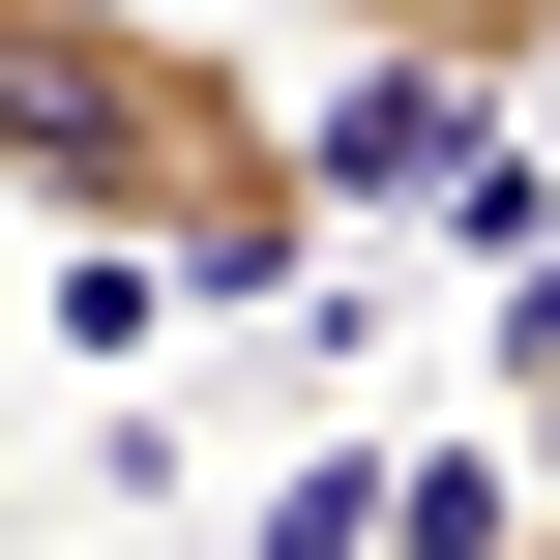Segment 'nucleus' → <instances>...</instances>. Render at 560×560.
Returning <instances> with one entry per match:
<instances>
[{"instance_id": "obj_2", "label": "nucleus", "mask_w": 560, "mask_h": 560, "mask_svg": "<svg viewBox=\"0 0 560 560\" xmlns=\"http://www.w3.org/2000/svg\"><path fill=\"white\" fill-rule=\"evenodd\" d=\"M295 30H384V59H472L502 118H532V89H560V0H295Z\"/></svg>"}, {"instance_id": "obj_3", "label": "nucleus", "mask_w": 560, "mask_h": 560, "mask_svg": "<svg viewBox=\"0 0 560 560\" xmlns=\"http://www.w3.org/2000/svg\"><path fill=\"white\" fill-rule=\"evenodd\" d=\"M502 443H532V532H560V236L502 266Z\"/></svg>"}, {"instance_id": "obj_1", "label": "nucleus", "mask_w": 560, "mask_h": 560, "mask_svg": "<svg viewBox=\"0 0 560 560\" xmlns=\"http://www.w3.org/2000/svg\"><path fill=\"white\" fill-rule=\"evenodd\" d=\"M0 207L177 266V295H295V266L354 236L325 89H266L207 0H0Z\"/></svg>"}]
</instances>
